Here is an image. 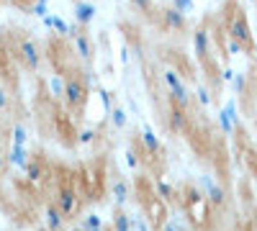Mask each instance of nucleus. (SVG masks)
Returning a JSON list of instances; mask_svg holds the SVG:
<instances>
[{
    "label": "nucleus",
    "instance_id": "nucleus-1",
    "mask_svg": "<svg viewBox=\"0 0 257 231\" xmlns=\"http://www.w3.org/2000/svg\"><path fill=\"white\" fill-rule=\"evenodd\" d=\"M231 36L237 39V41H249V29L244 24V18H234V24H231Z\"/></svg>",
    "mask_w": 257,
    "mask_h": 231
},
{
    "label": "nucleus",
    "instance_id": "nucleus-3",
    "mask_svg": "<svg viewBox=\"0 0 257 231\" xmlns=\"http://www.w3.org/2000/svg\"><path fill=\"white\" fill-rule=\"evenodd\" d=\"M165 21H167V26H173V29H183L185 26V18H183V13L178 8L165 11Z\"/></svg>",
    "mask_w": 257,
    "mask_h": 231
},
{
    "label": "nucleus",
    "instance_id": "nucleus-6",
    "mask_svg": "<svg viewBox=\"0 0 257 231\" xmlns=\"http://www.w3.org/2000/svg\"><path fill=\"white\" fill-rule=\"evenodd\" d=\"M75 44H77V52H80L85 59H90V44H88V39H85V36H77Z\"/></svg>",
    "mask_w": 257,
    "mask_h": 231
},
{
    "label": "nucleus",
    "instance_id": "nucleus-7",
    "mask_svg": "<svg viewBox=\"0 0 257 231\" xmlns=\"http://www.w3.org/2000/svg\"><path fill=\"white\" fill-rule=\"evenodd\" d=\"M93 13H95V11H93L90 6H80V8H77V18L82 21V24H88V21L93 18Z\"/></svg>",
    "mask_w": 257,
    "mask_h": 231
},
{
    "label": "nucleus",
    "instance_id": "nucleus-2",
    "mask_svg": "<svg viewBox=\"0 0 257 231\" xmlns=\"http://www.w3.org/2000/svg\"><path fill=\"white\" fill-rule=\"evenodd\" d=\"M21 54H24V59L31 67H39V52H36L34 41H24V44H21Z\"/></svg>",
    "mask_w": 257,
    "mask_h": 231
},
{
    "label": "nucleus",
    "instance_id": "nucleus-8",
    "mask_svg": "<svg viewBox=\"0 0 257 231\" xmlns=\"http://www.w3.org/2000/svg\"><path fill=\"white\" fill-rule=\"evenodd\" d=\"M134 3H137L139 8H147V0H134Z\"/></svg>",
    "mask_w": 257,
    "mask_h": 231
},
{
    "label": "nucleus",
    "instance_id": "nucleus-5",
    "mask_svg": "<svg viewBox=\"0 0 257 231\" xmlns=\"http://www.w3.org/2000/svg\"><path fill=\"white\" fill-rule=\"evenodd\" d=\"M67 95H70V103H80L85 98V90H82V85H80L77 80H72L70 85H67Z\"/></svg>",
    "mask_w": 257,
    "mask_h": 231
},
{
    "label": "nucleus",
    "instance_id": "nucleus-4",
    "mask_svg": "<svg viewBox=\"0 0 257 231\" xmlns=\"http://www.w3.org/2000/svg\"><path fill=\"white\" fill-rule=\"evenodd\" d=\"M193 47H196V54L198 57H206V49H208V39H206V31H196V39H193Z\"/></svg>",
    "mask_w": 257,
    "mask_h": 231
}]
</instances>
